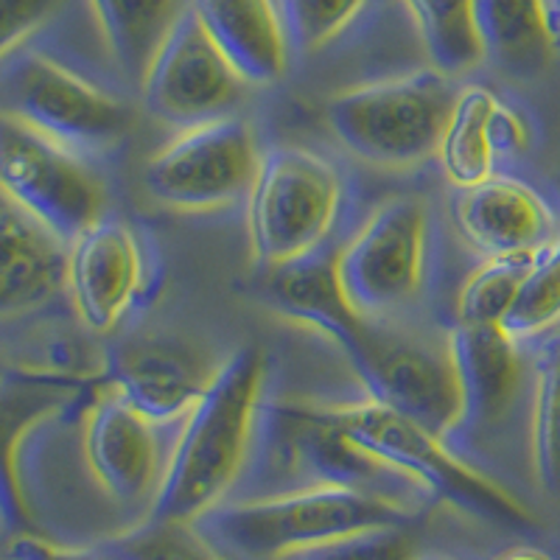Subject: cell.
Instances as JSON below:
<instances>
[{"label":"cell","instance_id":"6da1fadb","mask_svg":"<svg viewBox=\"0 0 560 560\" xmlns=\"http://www.w3.org/2000/svg\"><path fill=\"white\" fill-rule=\"evenodd\" d=\"M177 429L160 427L102 376L20 454L28 533L68 547H107L147 527L158 508Z\"/></svg>","mask_w":560,"mask_h":560},{"label":"cell","instance_id":"7a4b0ae2","mask_svg":"<svg viewBox=\"0 0 560 560\" xmlns=\"http://www.w3.org/2000/svg\"><path fill=\"white\" fill-rule=\"evenodd\" d=\"M294 323L331 339L353 364L370 398L454 440L463 420V384L452 331H420L401 319L364 317L339 280H319L294 306Z\"/></svg>","mask_w":560,"mask_h":560},{"label":"cell","instance_id":"3957f363","mask_svg":"<svg viewBox=\"0 0 560 560\" xmlns=\"http://www.w3.org/2000/svg\"><path fill=\"white\" fill-rule=\"evenodd\" d=\"M267 378L269 357L261 345H244L219 362L174 434L152 522L194 524L208 510L236 497L253 459Z\"/></svg>","mask_w":560,"mask_h":560},{"label":"cell","instance_id":"277c9868","mask_svg":"<svg viewBox=\"0 0 560 560\" xmlns=\"http://www.w3.org/2000/svg\"><path fill=\"white\" fill-rule=\"evenodd\" d=\"M423 510L368 490L312 485L233 497L194 527L230 560H289L345 535L376 527H412Z\"/></svg>","mask_w":560,"mask_h":560},{"label":"cell","instance_id":"5b68a950","mask_svg":"<svg viewBox=\"0 0 560 560\" xmlns=\"http://www.w3.org/2000/svg\"><path fill=\"white\" fill-rule=\"evenodd\" d=\"M334 485L427 510L432 499L348 438L328 401H264L253 459L236 497Z\"/></svg>","mask_w":560,"mask_h":560},{"label":"cell","instance_id":"8992f818","mask_svg":"<svg viewBox=\"0 0 560 560\" xmlns=\"http://www.w3.org/2000/svg\"><path fill=\"white\" fill-rule=\"evenodd\" d=\"M454 102V79L429 65L342 90L325 107V121L362 163L407 172L438 158Z\"/></svg>","mask_w":560,"mask_h":560},{"label":"cell","instance_id":"52a82bcc","mask_svg":"<svg viewBox=\"0 0 560 560\" xmlns=\"http://www.w3.org/2000/svg\"><path fill=\"white\" fill-rule=\"evenodd\" d=\"M353 443L412 479L432 502H448L471 516L504 524H533L527 504L499 479L471 465L446 438L420 427L376 398L328 401Z\"/></svg>","mask_w":560,"mask_h":560},{"label":"cell","instance_id":"ba28073f","mask_svg":"<svg viewBox=\"0 0 560 560\" xmlns=\"http://www.w3.org/2000/svg\"><path fill=\"white\" fill-rule=\"evenodd\" d=\"M348 183L334 160L306 147H275L247 197L253 258L272 269L319 253L342 219Z\"/></svg>","mask_w":560,"mask_h":560},{"label":"cell","instance_id":"9c48e42d","mask_svg":"<svg viewBox=\"0 0 560 560\" xmlns=\"http://www.w3.org/2000/svg\"><path fill=\"white\" fill-rule=\"evenodd\" d=\"M0 113L90 160L115 152L132 129V109L121 96L34 45L0 65Z\"/></svg>","mask_w":560,"mask_h":560},{"label":"cell","instance_id":"30bf717a","mask_svg":"<svg viewBox=\"0 0 560 560\" xmlns=\"http://www.w3.org/2000/svg\"><path fill=\"white\" fill-rule=\"evenodd\" d=\"M434 219L420 197H393L370 210L337 253V275L350 306L364 317L398 319L429 287Z\"/></svg>","mask_w":560,"mask_h":560},{"label":"cell","instance_id":"8fae6325","mask_svg":"<svg viewBox=\"0 0 560 560\" xmlns=\"http://www.w3.org/2000/svg\"><path fill=\"white\" fill-rule=\"evenodd\" d=\"M267 149L238 115L185 127L152 154L143 172L149 197L177 213H222L253 191Z\"/></svg>","mask_w":560,"mask_h":560},{"label":"cell","instance_id":"7c38bea8","mask_svg":"<svg viewBox=\"0 0 560 560\" xmlns=\"http://www.w3.org/2000/svg\"><path fill=\"white\" fill-rule=\"evenodd\" d=\"M0 191L70 244L107 217L96 160L0 113Z\"/></svg>","mask_w":560,"mask_h":560},{"label":"cell","instance_id":"4fadbf2b","mask_svg":"<svg viewBox=\"0 0 560 560\" xmlns=\"http://www.w3.org/2000/svg\"><path fill=\"white\" fill-rule=\"evenodd\" d=\"M247 88L188 7L140 79V98L152 118L185 129L236 115Z\"/></svg>","mask_w":560,"mask_h":560},{"label":"cell","instance_id":"5bb4252c","mask_svg":"<svg viewBox=\"0 0 560 560\" xmlns=\"http://www.w3.org/2000/svg\"><path fill=\"white\" fill-rule=\"evenodd\" d=\"M158 287L147 238L107 213L68 244V306L90 334H115Z\"/></svg>","mask_w":560,"mask_h":560},{"label":"cell","instance_id":"9a60e30c","mask_svg":"<svg viewBox=\"0 0 560 560\" xmlns=\"http://www.w3.org/2000/svg\"><path fill=\"white\" fill-rule=\"evenodd\" d=\"M219 364L172 337H127L102 359L104 382L160 427L177 429L210 384Z\"/></svg>","mask_w":560,"mask_h":560},{"label":"cell","instance_id":"2e32d148","mask_svg":"<svg viewBox=\"0 0 560 560\" xmlns=\"http://www.w3.org/2000/svg\"><path fill=\"white\" fill-rule=\"evenodd\" d=\"M68 303V244L0 191V325Z\"/></svg>","mask_w":560,"mask_h":560},{"label":"cell","instance_id":"e0dca14e","mask_svg":"<svg viewBox=\"0 0 560 560\" xmlns=\"http://www.w3.org/2000/svg\"><path fill=\"white\" fill-rule=\"evenodd\" d=\"M454 224L485 258L541 253L560 236L552 205L533 185L508 174L457 188Z\"/></svg>","mask_w":560,"mask_h":560},{"label":"cell","instance_id":"ac0fdd59","mask_svg":"<svg viewBox=\"0 0 560 560\" xmlns=\"http://www.w3.org/2000/svg\"><path fill=\"white\" fill-rule=\"evenodd\" d=\"M529 147V124L485 84L457 90L438 160L454 188H471L499 174V163Z\"/></svg>","mask_w":560,"mask_h":560},{"label":"cell","instance_id":"d6986e66","mask_svg":"<svg viewBox=\"0 0 560 560\" xmlns=\"http://www.w3.org/2000/svg\"><path fill=\"white\" fill-rule=\"evenodd\" d=\"M93 376H77L51 364H23L0 382V499L12 533H28L26 508L20 497V454L45 420L68 407Z\"/></svg>","mask_w":560,"mask_h":560},{"label":"cell","instance_id":"ffe728a7","mask_svg":"<svg viewBox=\"0 0 560 560\" xmlns=\"http://www.w3.org/2000/svg\"><path fill=\"white\" fill-rule=\"evenodd\" d=\"M452 339L463 384V420L452 440V446L459 448L465 438L504 423L516 407L524 384V353L522 342L502 325H454Z\"/></svg>","mask_w":560,"mask_h":560},{"label":"cell","instance_id":"44dd1931","mask_svg":"<svg viewBox=\"0 0 560 560\" xmlns=\"http://www.w3.org/2000/svg\"><path fill=\"white\" fill-rule=\"evenodd\" d=\"M205 32L255 88L287 79L294 48L280 0H188Z\"/></svg>","mask_w":560,"mask_h":560},{"label":"cell","instance_id":"7402d4cb","mask_svg":"<svg viewBox=\"0 0 560 560\" xmlns=\"http://www.w3.org/2000/svg\"><path fill=\"white\" fill-rule=\"evenodd\" d=\"M477 28L485 59L533 77L558 57L547 0H477Z\"/></svg>","mask_w":560,"mask_h":560},{"label":"cell","instance_id":"603a6c76","mask_svg":"<svg viewBox=\"0 0 560 560\" xmlns=\"http://www.w3.org/2000/svg\"><path fill=\"white\" fill-rule=\"evenodd\" d=\"M102 43L118 73L138 84L188 0H88Z\"/></svg>","mask_w":560,"mask_h":560},{"label":"cell","instance_id":"cb8c5ba5","mask_svg":"<svg viewBox=\"0 0 560 560\" xmlns=\"http://www.w3.org/2000/svg\"><path fill=\"white\" fill-rule=\"evenodd\" d=\"M427 48L432 68L457 79L485 62L477 0H401Z\"/></svg>","mask_w":560,"mask_h":560},{"label":"cell","instance_id":"d4e9b609","mask_svg":"<svg viewBox=\"0 0 560 560\" xmlns=\"http://www.w3.org/2000/svg\"><path fill=\"white\" fill-rule=\"evenodd\" d=\"M529 454L541 490L560 502V328L541 339L533 359Z\"/></svg>","mask_w":560,"mask_h":560},{"label":"cell","instance_id":"484cf974","mask_svg":"<svg viewBox=\"0 0 560 560\" xmlns=\"http://www.w3.org/2000/svg\"><path fill=\"white\" fill-rule=\"evenodd\" d=\"M535 258L538 253L485 258L459 287L457 303H454V325H468V328L502 325L516 303L518 289L533 269Z\"/></svg>","mask_w":560,"mask_h":560},{"label":"cell","instance_id":"4316f807","mask_svg":"<svg viewBox=\"0 0 560 560\" xmlns=\"http://www.w3.org/2000/svg\"><path fill=\"white\" fill-rule=\"evenodd\" d=\"M502 328L522 345L560 328V236L538 253Z\"/></svg>","mask_w":560,"mask_h":560},{"label":"cell","instance_id":"83f0119b","mask_svg":"<svg viewBox=\"0 0 560 560\" xmlns=\"http://www.w3.org/2000/svg\"><path fill=\"white\" fill-rule=\"evenodd\" d=\"M376 0H280L294 57H312L342 39Z\"/></svg>","mask_w":560,"mask_h":560},{"label":"cell","instance_id":"f1b7e54d","mask_svg":"<svg viewBox=\"0 0 560 560\" xmlns=\"http://www.w3.org/2000/svg\"><path fill=\"white\" fill-rule=\"evenodd\" d=\"M107 547L124 560H230L188 522H149Z\"/></svg>","mask_w":560,"mask_h":560},{"label":"cell","instance_id":"f546056e","mask_svg":"<svg viewBox=\"0 0 560 560\" xmlns=\"http://www.w3.org/2000/svg\"><path fill=\"white\" fill-rule=\"evenodd\" d=\"M418 555L409 527H376L306 549L289 560H418Z\"/></svg>","mask_w":560,"mask_h":560},{"label":"cell","instance_id":"4dcf8cb0","mask_svg":"<svg viewBox=\"0 0 560 560\" xmlns=\"http://www.w3.org/2000/svg\"><path fill=\"white\" fill-rule=\"evenodd\" d=\"M68 0H0V65L34 43L62 14Z\"/></svg>","mask_w":560,"mask_h":560},{"label":"cell","instance_id":"1f68e13d","mask_svg":"<svg viewBox=\"0 0 560 560\" xmlns=\"http://www.w3.org/2000/svg\"><path fill=\"white\" fill-rule=\"evenodd\" d=\"M9 560H124L113 547H68L37 533H18L7 549Z\"/></svg>","mask_w":560,"mask_h":560},{"label":"cell","instance_id":"d6a6232c","mask_svg":"<svg viewBox=\"0 0 560 560\" xmlns=\"http://www.w3.org/2000/svg\"><path fill=\"white\" fill-rule=\"evenodd\" d=\"M490 560H558L541 547H529V544H516V547H508L502 552H497Z\"/></svg>","mask_w":560,"mask_h":560},{"label":"cell","instance_id":"836d02e7","mask_svg":"<svg viewBox=\"0 0 560 560\" xmlns=\"http://www.w3.org/2000/svg\"><path fill=\"white\" fill-rule=\"evenodd\" d=\"M549 3V23H552V37H555V48L560 54V0H547Z\"/></svg>","mask_w":560,"mask_h":560},{"label":"cell","instance_id":"e575fe53","mask_svg":"<svg viewBox=\"0 0 560 560\" xmlns=\"http://www.w3.org/2000/svg\"><path fill=\"white\" fill-rule=\"evenodd\" d=\"M20 368H23V364L14 362V359L9 357V353H3V350H0V382H7L9 376H14V373H18Z\"/></svg>","mask_w":560,"mask_h":560},{"label":"cell","instance_id":"d590c367","mask_svg":"<svg viewBox=\"0 0 560 560\" xmlns=\"http://www.w3.org/2000/svg\"><path fill=\"white\" fill-rule=\"evenodd\" d=\"M418 560H457V558L446 552H427V555H418Z\"/></svg>","mask_w":560,"mask_h":560},{"label":"cell","instance_id":"8d00e7d4","mask_svg":"<svg viewBox=\"0 0 560 560\" xmlns=\"http://www.w3.org/2000/svg\"><path fill=\"white\" fill-rule=\"evenodd\" d=\"M0 529H12V524H9V516H7V508H3V499H0Z\"/></svg>","mask_w":560,"mask_h":560}]
</instances>
